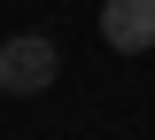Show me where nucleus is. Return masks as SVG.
Returning <instances> with one entry per match:
<instances>
[{
    "label": "nucleus",
    "mask_w": 155,
    "mask_h": 140,
    "mask_svg": "<svg viewBox=\"0 0 155 140\" xmlns=\"http://www.w3.org/2000/svg\"><path fill=\"white\" fill-rule=\"evenodd\" d=\"M62 78V55L47 31H16V39H0V94H47Z\"/></svg>",
    "instance_id": "obj_1"
},
{
    "label": "nucleus",
    "mask_w": 155,
    "mask_h": 140,
    "mask_svg": "<svg viewBox=\"0 0 155 140\" xmlns=\"http://www.w3.org/2000/svg\"><path fill=\"white\" fill-rule=\"evenodd\" d=\"M101 39L116 55H147L155 47V0H101Z\"/></svg>",
    "instance_id": "obj_2"
}]
</instances>
